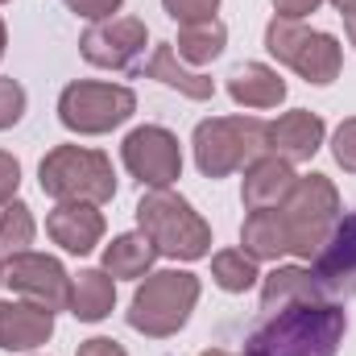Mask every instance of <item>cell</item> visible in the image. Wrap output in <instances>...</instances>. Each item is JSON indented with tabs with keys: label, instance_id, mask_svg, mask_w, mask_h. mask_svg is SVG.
Wrapping results in <instances>:
<instances>
[{
	"label": "cell",
	"instance_id": "obj_33",
	"mask_svg": "<svg viewBox=\"0 0 356 356\" xmlns=\"http://www.w3.org/2000/svg\"><path fill=\"white\" fill-rule=\"evenodd\" d=\"M344 29H348V42L356 46V8L353 13H344Z\"/></svg>",
	"mask_w": 356,
	"mask_h": 356
},
{
	"label": "cell",
	"instance_id": "obj_26",
	"mask_svg": "<svg viewBox=\"0 0 356 356\" xmlns=\"http://www.w3.org/2000/svg\"><path fill=\"white\" fill-rule=\"evenodd\" d=\"M162 4H166V13L175 17L178 25L211 21V17H216V8H220V0H162Z\"/></svg>",
	"mask_w": 356,
	"mask_h": 356
},
{
	"label": "cell",
	"instance_id": "obj_19",
	"mask_svg": "<svg viewBox=\"0 0 356 356\" xmlns=\"http://www.w3.org/2000/svg\"><path fill=\"white\" fill-rule=\"evenodd\" d=\"M145 75L158 79V83H166V88L182 91L186 99H211V95H216V83H211L207 75H199V71H186L170 42L154 46V58L145 63Z\"/></svg>",
	"mask_w": 356,
	"mask_h": 356
},
{
	"label": "cell",
	"instance_id": "obj_11",
	"mask_svg": "<svg viewBox=\"0 0 356 356\" xmlns=\"http://www.w3.org/2000/svg\"><path fill=\"white\" fill-rule=\"evenodd\" d=\"M4 282H8L21 298L38 302V307H46V311H67V307H71V277H67V269L58 266L54 257L17 253V257H8V266H4Z\"/></svg>",
	"mask_w": 356,
	"mask_h": 356
},
{
	"label": "cell",
	"instance_id": "obj_36",
	"mask_svg": "<svg viewBox=\"0 0 356 356\" xmlns=\"http://www.w3.org/2000/svg\"><path fill=\"white\" fill-rule=\"evenodd\" d=\"M203 356H232V353H224V348H211V353H203Z\"/></svg>",
	"mask_w": 356,
	"mask_h": 356
},
{
	"label": "cell",
	"instance_id": "obj_20",
	"mask_svg": "<svg viewBox=\"0 0 356 356\" xmlns=\"http://www.w3.org/2000/svg\"><path fill=\"white\" fill-rule=\"evenodd\" d=\"M116 302V277L108 269H83L71 282V315L83 323H99Z\"/></svg>",
	"mask_w": 356,
	"mask_h": 356
},
{
	"label": "cell",
	"instance_id": "obj_23",
	"mask_svg": "<svg viewBox=\"0 0 356 356\" xmlns=\"http://www.w3.org/2000/svg\"><path fill=\"white\" fill-rule=\"evenodd\" d=\"M224 42H228L224 21H216V17H211V21H195V25H182V29H178L175 54L182 63L203 67V63H211V58L224 54Z\"/></svg>",
	"mask_w": 356,
	"mask_h": 356
},
{
	"label": "cell",
	"instance_id": "obj_13",
	"mask_svg": "<svg viewBox=\"0 0 356 356\" xmlns=\"http://www.w3.org/2000/svg\"><path fill=\"white\" fill-rule=\"evenodd\" d=\"M319 145H323V120H319L315 112H302V108L277 116V120L266 129V154L290 162V166L315 158Z\"/></svg>",
	"mask_w": 356,
	"mask_h": 356
},
{
	"label": "cell",
	"instance_id": "obj_31",
	"mask_svg": "<svg viewBox=\"0 0 356 356\" xmlns=\"http://www.w3.org/2000/svg\"><path fill=\"white\" fill-rule=\"evenodd\" d=\"M323 0H273V8H277V17H286V21H302L307 13H315Z\"/></svg>",
	"mask_w": 356,
	"mask_h": 356
},
{
	"label": "cell",
	"instance_id": "obj_15",
	"mask_svg": "<svg viewBox=\"0 0 356 356\" xmlns=\"http://www.w3.org/2000/svg\"><path fill=\"white\" fill-rule=\"evenodd\" d=\"M298 175L290 170V162L273 158V154H261L257 162L245 166V186H241V199L249 211H266V207H282L290 199Z\"/></svg>",
	"mask_w": 356,
	"mask_h": 356
},
{
	"label": "cell",
	"instance_id": "obj_27",
	"mask_svg": "<svg viewBox=\"0 0 356 356\" xmlns=\"http://www.w3.org/2000/svg\"><path fill=\"white\" fill-rule=\"evenodd\" d=\"M25 112V88L13 79H0V129H13Z\"/></svg>",
	"mask_w": 356,
	"mask_h": 356
},
{
	"label": "cell",
	"instance_id": "obj_30",
	"mask_svg": "<svg viewBox=\"0 0 356 356\" xmlns=\"http://www.w3.org/2000/svg\"><path fill=\"white\" fill-rule=\"evenodd\" d=\"M17 186H21V166H17V158H13V154H0V203H8V199L17 195Z\"/></svg>",
	"mask_w": 356,
	"mask_h": 356
},
{
	"label": "cell",
	"instance_id": "obj_37",
	"mask_svg": "<svg viewBox=\"0 0 356 356\" xmlns=\"http://www.w3.org/2000/svg\"><path fill=\"white\" fill-rule=\"evenodd\" d=\"M0 282H4V266H0Z\"/></svg>",
	"mask_w": 356,
	"mask_h": 356
},
{
	"label": "cell",
	"instance_id": "obj_17",
	"mask_svg": "<svg viewBox=\"0 0 356 356\" xmlns=\"http://www.w3.org/2000/svg\"><path fill=\"white\" fill-rule=\"evenodd\" d=\"M302 302H327L319 277L302 266H286V269H273L261 286V311L266 315H277L286 307H302Z\"/></svg>",
	"mask_w": 356,
	"mask_h": 356
},
{
	"label": "cell",
	"instance_id": "obj_21",
	"mask_svg": "<svg viewBox=\"0 0 356 356\" xmlns=\"http://www.w3.org/2000/svg\"><path fill=\"white\" fill-rule=\"evenodd\" d=\"M241 241H245V253L257 257V261H277L282 253H290L286 224H282V211L277 207L249 211L245 216V228H241Z\"/></svg>",
	"mask_w": 356,
	"mask_h": 356
},
{
	"label": "cell",
	"instance_id": "obj_9",
	"mask_svg": "<svg viewBox=\"0 0 356 356\" xmlns=\"http://www.w3.org/2000/svg\"><path fill=\"white\" fill-rule=\"evenodd\" d=\"M124 166L129 175L141 178L145 186H170L182 175V154H178V137L162 124H145L133 129L124 137Z\"/></svg>",
	"mask_w": 356,
	"mask_h": 356
},
{
	"label": "cell",
	"instance_id": "obj_8",
	"mask_svg": "<svg viewBox=\"0 0 356 356\" xmlns=\"http://www.w3.org/2000/svg\"><path fill=\"white\" fill-rule=\"evenodd\" d=\"M137 112V95L120 83H71L58 99V120L71 133H108Z\"/></svg>",
	"mask_w": 356,
	"mask_h": 356
},
{
	"label": "cell",
	"instance_id": "obj_6",
	"mask_svg": "<svg viewBox=\"0 0 356 356\" xmlns=\"http://www.w3.org/2000/svg\"><path fill=\"white\" fill-rule=\"evenodd\" d=\"M266 120L257 116H211L195 129V162L207 178H224L266 154Z\"/></svg>",
	"mask_w": 356,
	"mask_h": 356
},
{
	"label": "cell",
	"instance_id": "obj_2",
	"mask_svg": "<svg viewBox=\"0 0 356 356\" xmlns=\"http://www.w3.org/2000/svg\"><path fill=\"white\" fill-rule=\"evenodd\" d=\"M137 224L154 241L158 253L178 261H199L211 249V228L195 216V207L170 186H149L137 203Z\"/></svg>",
	"mask_w": 356,
	"mask_h": 356
},
{
	"label": "cell",
	"instance_id": "obj_1",
	"mask_svg": "<svg viewBox=\"0 0 356 356\" xmlns=\"http://www.w3.org/2000/svg\"><path fill=\"white\" fill-rule=\"evenodd\" d=\"M344 311L336 302H302L269 315L245 344V356H336L344 340Z\"/></svg>",
	"mask_w": 356,
	"mask_h": 356
},
{
	"label": "cell",
	"instance_id": "obj_35",
	"mask_svg": "<svg viewBox=\"0 0 356 356\" xmlns=\"http://www.w3.org/2000/svg\"><path fill=\"white\" fill-rule=\"evenodd\" d=\"M0 58H4V21H0Z\"/></svg>",
	"mask_w": 356,
	"mask_h": 356
},
{
	"label": "cell",
	"instance_id": "obj_25",
	"mask_svg": "<svg viewBox=\"0 0 356 356\" xmlns=\"http://www.w3.org/2000/svg\"><path fill=\"white\" fill-rule=\"evenodd\" d=\"M33 232H38V228H33V216H29L25 203H17V199L0 203V257L29 253Z\"/></svg>",
	"mask_w": 356,
	"mask_h": 356
},
{
	"label": "cell",
	"instance_id": "obj_24",
	"mask_svg": "<svg viewBox=\"0 0 356 356\" xmlns=\"http://www.w3.org/2000/svg\"><path fill=\"white\" fill-rule=\"evenodd\" d=\"M211 277H216V286L220 290H228V294H245L249 286H257V257H249L245 249H224V253H216L211 257Z\"/></svg>",
	"mask_w": 356,
	"mask_h": 356
},
{
	"label": "cell",
	"instance_id": "obj_16",
	"mask_svg": "<svg viewBox=\"0 0 356 356\" xmlns=\"http://www.w3.org/2000/svg\"><path fill=\"white\" fill-rule=\"evenodd\" d=\"M46 232L54 236V245H63L67 253H91L104 236V216L91 203H58L46 216Z\"/></svg>",
	"mask_w": 356,
	"mask_h": 356
},
{
	"label": "cell",
	"instance_id": "obj_38",
	"mask_svg": "<svg viewBox=\"0 0 356 356\" xmlns=\"http://www.w3.org/2000/svg\"><path fill=\"white\" fill-rule=\"evenodd\" d=\"M0 4H4V0H0Z\"/></svg>",
	"mask_w": 356,
	"mask_h": 356
},
{
	"label": "cell",
	"instance_id": "obj_14",
	"mask_svg": "<svg viewBox=\"0 0 356 356\" xmlns=\"http://www.w3.org/2000/svg\"><path fill=\"white\" fill-rule=\"evenodd\" d=\"M54 332V311L38 307V302H0V348L8 353H33L38 344H46Z\"/></svg>",
	"mask_w": 356,
	"mask_h": 356
},
{
	"label": "cell",
	"instance_id": "obj_4",
	"mask_svg": "<svg viewBox=\"0 0 356 356\" xmlns=\"http://www.w3.org/2000/svg\"><path fill=\"white\" fill-rule=\"evenodd\" d=\"M277 211H282V224H286L290 253L315 261V253L327 245L332 228L340 224V195L323 175H307L294 182L290 199Z\"/></svg>",
	"mask_w": 356,
	"mask_h": 356
},
{
	"label": "cell",
	"instance_id": "obj_32",
	"mask_svg": "<svg viewBox=\"0 0 356 356\" xmlns=\"http://www.w3.org/2000/svg\"><path fill=\"white\" fill-rule=\"evenodd\" d=\"M75 356H129L116 340H108V336H95V340H88V344H79V353Z\"/></svg>",
	"mask_w": 356,
	"mask_h": 356
},
{
	"label": "cell",
	"instance_id": "obj_22",
	"mask_svg": "<svg viewBox=\"0 0 356 356\" xmlns=\"http://www.w3.org/2000/svg\"><path fill=\"white\" fill-rule=\"evenodd\" d=\"M154 257H158V249H154V241L145 232H124L104 249V269L112 277H145Z\"/></svg>",
	"mask_w": 356,
	"mask_h": 356
},
{
	"label": "cell",
	"instance_id": "obj_12",
	"mask_svg": "<svg viewBox=\"0 0 356 356\" xmlns=\"http://www.w3.org/2000/svg\"><path fill=\"white\" fill-rule=\"evenodd\" d=\"M323 286V294H356V211L344 216L327 245L315 253V269H311Z\"/></svg>",
	"mask_w": 356,
	"mask_h": 356
},
{
	"label": "cell",
	"instance_id": "obj_29",
	"mask_svg": "<svg viewBox=\"0 0 356 356\" xmlns=\"http://www.w3.org/2000/svg\"><path fill=\"white\" fill-rule=\"evenodd\" d=\"M67 8L79 13V17H88V21H108L120 8V0H67Z\"/></svg>",
	"mask_w": 356,
	"mask_h": 356
},
{
	"label": "cell",
	"instance_id": "obj_10",
	"mask_svg": "<svg viewBox=\"0 0 356 356\" xmlns=\"http://www.w3.org/2000/svg\"><path fill=\"white\" fill-rule=\"evenodd\" d=\"M145 21L137 17H108V21H95L88 33L79 38V50L91 67H104V71H129L141 50H145Z\"/></svg>",
	"mask_w": 356,
	"mask_h": 356
},
{
	"label": "cell",
	"instance_id": "obj_3",
	"mask_svg": "<svg viewBox=\"0 0 356 356\" xmlns=\"http://www.w3.org/2000/svg\"><path fill=\"white\" fill-rule=\"evenodd\" d=\"M42 191L58 203H108L116 195V175L108 154L99 149H83V145H58L42 158Z\"/></svg>",
	"mask_w": 356,
	"mask_h": 356
},
{
	"label": "cell",
	"instance_id": "obj_7",
	"mask_svg": "<svg viewBox=\"0 0 356 356\" xmlns=\"http://www.w3.org/2000/svg\"><path fill=\"white\" fill-rule=\"evenodd\" d=\"M266 50L277 63L294 67L307 83H332L340 75V42L332 33L307 29L298 21L273 17L266 29Z\"/></svg>",
	"mask_w": 356,
	"mask_h": 356
},
{
	"label": "cell",
	"instance_id": "obj_18",
	"mask_svg": "<svg viewBox=\"0 0 356 356\" xmlns=\"http://www.w3.org/2000/svg\"><path fill=\"white\" fill-rule=\"evenodd\" d=\"M228 95L241 108H277L286 99V83L266 63H245L228 75Z\"/></svg>",
	"mask_w": 356,
	"mask_h": 356
},
{
	"label": "cell",
	"instance_id": "obj_5",
	"mask_svg": "<svg viewBox=\"0 0 356 356\" xmlns=\"http://www.w3.org/2000/svg\"><path fill=\"white\" fill-rule=\"evenodd\" d=\"M195 302H199V277L182 269H162L137 286L133 307H129V327L154 340H166L191 319Z\"/></svg>",
	"mask_w": 356,
	"mask_h": 356
},
{
	"label": "cell",
	"instance_id": "obj_28",
	"mask_svg": "<svg viewBox=\"0 0 356 356\" xmlns=\"http://www.w3.org/2000/svg\"><path fill=\"white\" fill-rule=\"evenodd\" d=\"M332 154H336V162H340L348 175H356V116L336 129V137H332Z\"/></svg>",
	"mask_w": 356,
	"mask_h": 356
},
{
	"label": "cell",
	"instance_id": "obj_34",
	"mask_svg": "<svg viewBox=\"0 0 356 356\" xmlns=\"http://www.w3.org/2000/svg\"><path fill=\"white\" fill-rule=\"evenodd\" d=\"M332 4L340 8V17H344V13H353V8H356V0H332Z\"/></svg>",
	"mask_w": 356,
	"mask_h": 356
}]
</instances>
